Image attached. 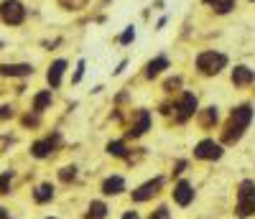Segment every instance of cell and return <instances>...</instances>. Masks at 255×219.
<instances>
[{
    "instance_id": "5",
    "label": "cell",
    "mask_w": 255,
    "mask_h": 219,
    "mask_svg": "<svg viewBox=\"0 0 255 219\" xmlns=\"http://www.w3.org/2000/svg\"><path fill=\"white\" fill-rule=\"evenodd\" d=\"M174 110H176V122H186L189 117H194V112H197V97L191 92H184Z\"/></svg>"
},
{
    "instance_id": "14",
    "label": "cell",
    "mask_w": 255,
    "mask_h": 219,
    "mask_svg": "<svg viewBox=\"0 0 255 219\" xmlns=\"http://www.w3.org/2000/svg\"><path fill=\"white\" fill-rule=\"evenodd\" d=\"M64 69H67V61H64V59L54 61L51 67H49V74H46V79H49V84H51V87H59V84H61Z\"/></svg>"
},
{
    "instance_id": "6",
    "label": "cell",
    "mask_w": 255,
    "mask_h": 219,
    "mask_svg": "<svg viewBox=\"0 0 255 219\" xmlns=\"http://www.w3.org/2000/svg\"><path fill=\"white\" fill-rule=\"evenodd\" d=\"M194 158H199V161H217V158H222V145L215 143V140H202L194 148Z\"/></svg>"
},
{
    "instance_id": "1",
    "label": "cell",
    "mask_w": 255,
    "mask_h": 219,
    "mask_svg": "<svg viewBox=\"0 0 255 219\" xmlns=\"http://www.w3.org/2000/svg\"><path fill=\"white\" fill-rule=\"evenodd\" d=\"M250 120H253V107H250V105H240V107H235V110H232V115H230V120H227V125H225L222 143H227V145L238 143V140L243 138V133L248 130Z\"/></svg>"
},
{
    "instance_id": "3",
    "label": "cell",
    "mask_w": 255,
    "mask_h": 219,
    "mask_svg": "<svg viewBox=\"0 0 255 219\" xmlns=\"http://www.w3.org/2000/svg\"><path fill=\"white\" fill-rule=\"evenodd\" d=\"M238 217H250L255 214V181H243L238 189V204H235Z\"/></svg>"
},
{
    "instance_id": "21",
    "label": "cell",
    "mask_w": 255,
    "mask_h": 219,
    "mask_svg": "<svg viewBox=\"0 0 255 219\" xmlns=\"http://www.w3.org/2000/svg\"><path fill=\"white\" fill-rule=\"evenodd\" d=\"M105 214H108V207H105L102 202H92L90 204V217L92 219H102Z\"/></svg>"
},
{
    "instance_id": "12",
    "label": "cell",
    "mask_w": 255,
    "mask_h": 219,
    "mask_svg": "<svg viewBox=\"0 0 255 219\" xmlns=\"http://www.w3.org/2000/svg\"><path fill=\"white\" fill-rule=\"evenodd\" d=\"M56 140H59V135L46 138V140H38V143H33V145H31V153H33L36 158H46V156H51V153H54Z\"/></svg>"
},
{
    "instance_id": "31",
    "label": "cell",
    "mask_w": 255,
    "mask_h": 219,
    "mask_svg": "<svg viewBox=\"0 0 255 219\" xmlns=\"http://www.w3.org/2000/svg\"><path fill=\"white\" fill-rule=\"evenodd\" d=\"M0 219H10V217H8V212H5V209H0Z\"/></svg>"
},
{
    "instance_id": "26",
    "label": "cell",
    "mask_w": 255,
    "mask_h": 219,
    "mask_svg": "<svg viewBox=\"0 0 255 219\" xmlns=\"http://www.w3.org/2000/svg\"><path fill=\"white\" fill-rule=\"evenodd\" d=\"M133 38H135V31H133V26H130V28H128V31L120 36V43H130Z\"/></svg>"
},
{
    "instance_id": "2",
    "label": "cell",
    "mask_w": 255,
    "mask_h": 219,
    "mask_svg": "<svg viewBox=\"0 0 255 219\" xmlns=\"http://www.w3.org/2000/svg\"><path fill=\"white\" fill-rule=\"evenodd\" d=\"M225 67H227V56L220 54V51H202V54L197 56V69H199L204 77H215V74H220Z\"/></svg>"
},
{
    "instance_id": "28",
    "label": "cell",
    "mask_w": 255,
    "mask_h": 219,
    "mask_svg": "<svg viewBox=\"0 0 255 219\" xmlns=\"http://www.w3.org/2000/svg\"><path fill=\"white\" fill-rule=\"evenodd\" d=\"M179 84H181V79H179V77H174V79H168V82H166V90H168V92H174Z\"/></svg>"
},
{
    "instance_id": "24",
    "label": "cell",
    "mask_w": 255,
    "mask_h": 219,
    "mask_svg": "<svg viewBox=\"0 0 255 219\" xmlns=\"http://www.w3.org/2000/svg\"><path fill=\"white\" fill-rule=\"evenodd\" d=\"M10 179H13V176H10V171L0 176V194H5V191H8V186H10Z\"/></svg>"
},
{
    "instance_id": "10",
    "label": "cell",
    "mask_w": 255,
    "mask_h": 219,
    "mask_svg": "<svg viewBox=\"0 0 255 219\" xmlns=\"http://www.w3.org/2000/svg\"><path fill=\"white\" fill-rule=\"evenodd\" d=\"M33 74L31 64H0V77H28Z\"/></svg>"
},
{
    "instance_id": "17",
    "label": "cell",
    "mask_w": 255,
    "mask_h": 219,
    "mask_svg": "<svg viewBox=\"0 0 255 219\" xmlns=\"http://www.w3.org/2000/svg\"><path fill=\"white\" fill-rule=\"evenodd\" d=\"M51 196H54V186H51V184H41V186L36 189V194H33V199H36L38 204H44V202H51Z\"/></svg>"
},
{
    "instance_id": "19",
    "label": "cell",
    "mask_w": 255,
    "mask_h": 219,
    "mask_svg": "<svg viewBox=\"0 0 255 219\" xmlns=\"http://www.w3.org/2000/svg\"><path fill=\"white\" fill-rule=\"evenodd\" d=\"M204 3L215 5L217 13H230L232 8H235V0H204Z\"/></svg>"
},
{
    "instance_id": "11",
    "label": "cell",
    "mask_w": 255,
    "mask_h": 219,
    "mask_svg": "<svg viewBox=\"0 0 255 219\" xmlns=\"http://www.w3.org/2000/svg\"><path fill=\"white\" fill-rule=\"evenodd\" d=\"M255 82V72L250 67H235L232 69V84L235 87H248Z\"/></svg>"
},
{
    "instance_id": "15",
    "label": "cell",
    "mask_w": 255,
    "mask_h": 219,
    "mask_svg": "<svg viewBox=\"0 0 255 219\" xmlns=\"http://www.w3.org/2000/svg\"><path fill=\"white\" fill-rule=\"evenodd\" d=\"M163 69H168V59H166V56H156L153 61H148V67H145V77H148V79H153V77H158Z\"/></svg>"
},
{
    "instance_id": "27",
    "label": "cell",
    "mask_w": 255,
    "mask_h": 219,
    "mask_svg": "<svg viewBox=\"0 0 255 219\" xmlns=\"http://www.w3.org/2000/svg\"><path fill=\"white\" fill-rule=\"evenodd\" d=\"M8 117H13V110H10V105H3L0 107V120H8Z\"/></svg>"
},
{
    "instance_id": "7",
    "label": "cell",
    "mask_w": 255,
    "mask_h": 219,
    "mask_svg": "<svg viewBox=\"0 0 255 219\" xmlns=\"http://www.w3.org/2000/svg\"><path fill=\"white\" fill-rule=\"evenodd\" d=\"M148 127H151V112L148 110H138L130 122V130H128V138H140Z\"/></svg>"
},
{
    "instance_id": "20",
    "label": "cell",
    "mask_w": 255,
    "mask_h": 219,
    "mask_svg": "<svg viewBox=\"0 0 255 219\" xmlns=\"http://www.w3.org/2000/svg\"><path fill=\"white\" fill-rule=\"evenodd\" d=\"M108 153H110V156H118V158H128V148H125V143H120V140L108 143Z\"/></svg>"
},
{
    "instance_id": "16",
    "label": "cell",
    "mask_w": 255,
    "mask_h": 219,
    "mask_svg": "<svg viewBox=\"0 0 255 219\" xmlns=\"http://www.w3.org/2000/svg\"><path fill=\"white\" fill-rule=\"evenodd\" d=\"M199 122L202 127H212L217 122V107H204L202 112H199Z\"/></svg>"
},
{
    "instance_id": "30",
    "label": "cell",
    "mask_w": 255,
    "mask_h": 219,
    "mask_svg": "<svg viewBox=\"0 0 255 219\" xmlns=\"http://www.w3.org/2000/svg\"><path fill=\"white\" fill-rule=\"evenodd\" d=\"M123 219H140V217H138L135 212H125V214H123Z\"/></svg>"
},
{
    "instance_id": "25",
    "label": "cell",
    "mask_w": 255,
    "mask_h": 219,
    "mask_svg": "<svg viewBox=\"0 0 255 219\" xmlns=\"http://www.w3.org/2000/svg\"><path fill=\"white\" fill-rule=\"evenodd\" d=\"M151 219H171V214H168V209H166V207H158V209L151 214Z\"/></svg>"
},
{
    "instance_id": "22",
    "label": "cell",
    "mask_w": 255,
    "mask_h": 219,
    "mask_svg": "<svg viewBox=\"0 0 255 219\" xmlns=\"http://www.w3.org/2000/svg\"><path fill=\"white\" fill-rule=\"evenodd\" d=\"M59 179H61L64 184L74 181V179H77V168H74V166H67V168H61V171H59Z\"/></svg>"
},
{
    "instance_id": "4",
    "label": "cell",
    "mask_w": 255,
    "mask_h": 219,
    "mask_svg": "<svg viewBox=\"0 0 255 219\" xmlns=\"http://www.w3.org/2000/svg\"><path fill=\"white\" fill-rule=\"evenodd\" d=\"M0 18H3L8 26H20L26 20L23 3H20V0H3V3H0Z\"/></svg>"
},
{
    "instance_id": "18",
    "label": "cell",
    "mask_w": 255,
    "mask_h": 219,
    "mask_svg": "<svg viewBox=\"0 0 255 219\" xmlns=\"http://www.w3.org/2000/svg\"><path fill=\"white\" fill-rule=\"evenodd\" d=\"M49 105H51V92H49V90L36 95V100H33V110H36V112H44Z\"/></svg>"
},
{
    "instance_id": "32",
    "label": "cell",
    "mask_w": 255,
    "mask_h": 219,
    "mask_svg": "<svg viewBox=\"0 0 255 219\" xmlns=\"http://www.w3.org/2000/svg\"><path fill=\"white\" fill-rule=\"evenodd\" d=\"M0 46H3V43H0Z\"/></svg>"
},
{
    "instance_id": "9",
    "label": "cell",
    "mask_w": 255,
    "mask_h": 219,
    "mask_svg": "<svg viewBox=\"0 0 255 219\" xmlns=\"http://www.w3.org/2000/svg\"><path fill=\"white\" fill-rule=\"evenodd\" d=\"M174 202L179 207H189L191 202H194V191H191V184L189 181H179L174 186Z\"/></svg>"
},
{
    "instance_id": "29",
    "label": "cell",
    "mask_w": 255,
    "mask_h": 219,
    "mask_svg": "<svg viewBox=\"0 0 255 219\" xmlns=\"http://www.w3.org/2000/svg\"><path fill=\"white\" fill-rule=\"evenodd\" d=\"M82 74H84V61H79V67H77V74H74V82H79V79H82Z\"/></svg>"
},
{
    "instance_id": "8",
    "label": "cell",
    "mask_w": 255,
    "mask_h": 219,
    "mask_svg": "<svg viewBox=\"0 0 255 219\" xmlns=\"http://www.w3.org/2000/svg\"><path fill=\"white\" fill-rule=\"evenodd\" d=\"M161 186H163V179L156 176L153 181H148V184H143V186H138V189L133 191V202H148L151 196H156V194L161 191Z\"/></svg>"
},
{
    "instance_id": "33",
    "label": "cell",
    "mask_w": 255,
    "mask_h": 219,
    "mask_svg": "<svg viewBox=\"0 0 255 219\" xmlns=\"http://www.w3.org/2000/svg\"><path fill=\"white\" fill-rule=\"evenodd\" d=\"M253 3H255V0H253Z\"/></svg>"
},
{
    "instance_id": "23",
    "label": "cell",
    "mask_w": 255,
    "mask_h": 219,
    "mask_svg": "<svg viewBox=\"0 0 255 219\" xmlns=\"http://www.w3.org/2000/svg\"><path fill=\"white\" fill-rule=\"evenodd\" d=\"M59 5L67 8V10H79V8L87 5V0H59Z\"/></svg>"
},
{
    "instance_id": "13",
    "label": "cell",
    "mask_w": 255,
    "mask_h": 219,
    "mask_svg": "<svg viewBox=\"0 0 255 219\" xmlns=\"http://www.w3.org/2000/svg\"><path fill=\"white\" fill-rule=\"evenodd\" d=\"M123 191H125L123 176H110V179L102 181V194H105V196H118V194H123Z\"/></svg>"
}]
</instances>
